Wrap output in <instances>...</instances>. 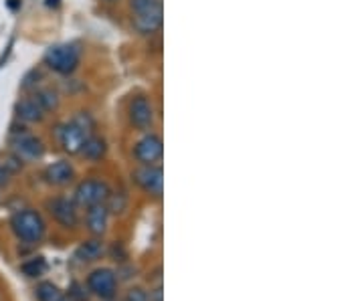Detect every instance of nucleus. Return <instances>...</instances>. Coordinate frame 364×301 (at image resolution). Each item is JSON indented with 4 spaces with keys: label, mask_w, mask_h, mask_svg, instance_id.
Listing matches in <instances>:
<instances>
[{
    "label": "nucleus",
    "mask_w": 364,
    "mask_h": 301,
    "mask_svg": "<svg viewBox=\"0 0 364 301\" xmlns=\"http://www.w3.org/2000/svg\"><path fill=\"white\" fill-rule=\"evenodd\" d=\"M132 182L136 184L144 195L150 198H162L164 190V170L162 164H152V166H136L130 174Z\"/></svg>",
    "instance_id": "9d476101"
},
{
    "label": "nucleus",
    "mask_w": 364,
    "mask_h": 301,
    "mask_svg": "<svg viewBox=\"0 0 364 301\" xmlns=\"http://www.w3.org/2000/svg\"><path fill=\"white\" fill-rule=\"evenodd\" d=\"M45 209H47V212H49V217H51L53 221L59 224L61 229L73 231V229H77L79 223H81L79 207L75 204V200H73V198L63 197V195H57V197L47 198Z\"/></svg>",
    "instance_id": "1a4fd4ad"
},
{
    "label": "nucleus",
    "mask_w": 364,
    "mask_h": 301,
    "mask_svg": "<svg viewBox=\"0 0 364 301\" xmlns=\"http://www.w3.org/2000/svg\"><path fill=\"white\" fill-rule=\"evenodd\" d=\"M81 61H83V51L77 43H57L45 51L41 65L47 69L49 75L67 79L77 73Z\"/></svg>",
    "instance_id": "39448f33"
},
{
    "label": "nucleus",
    "mask_w": 364,
    "mask_h": 301,
    "mask_svg": "<svg viewBox=\"0 0 364 301\" xmlns=\"http://www.w3.org/2000/svg\"><path fill=\"white\" fill-rule=\"evenodd\" d=\"M9 150L14 156H18L25 164H33L39 162L47 154V142L41 138L37 131H33L31 126H25L21 121L13 119L11 128H9Z\"/></svg>",
    "instance_id": "20e7f679"
},
{
    "label": "nucleus",
    "mask_w": 364,
    "mask_h": 301,
    "mask_svg": "<svg viewBox=\"0 0 364 301\" xmlns=\"http://www.w3.org/2000/svg\"><path fill=\"white\" fill-rule=\"evenodd\" d=\"M47 79H49V73H47L45 67H31L25 75H23V79H21V93H33L37 87H41L43 83H47Z\"/></svg>",
    "instance_id": "a211bd4d"
},
{
    "label": "nucleus",
    "mask_w": 364,
    "mask_h": 301,
    "mask_svg": "<svg viewBox=\"0 0 364 301\" xmlns=\"http://www.w3.org/2000/svg\"><path fill=\"white\" fill-rule=\"evenodd\" d=\"M100 4H104V6H117V4H122L124 0H97Z\"/></svg>",
    "instance_id": "a878e982"
},
{
    "label": "nucleus",
    "mask_w": 364,
    "mask_h": 301,
    "mask_svg": "<svg viewBox=\"0 0 364 301\" xmlns=\"http://www.w3.org/2000/svg\"><path fill=\"white\" fill-rule=\"evenodd\" d=\"M109 255H112V259H114V261H119V263H124L126 259H128V251H126V247H124L122 243H114V245H112V249H109Z\"/></svg>",
    "instance_id": "b1692460"
},
{
    "label": "nucleus",
    "mask_w": 364,
    "mask_h": 301,
    "mask_svg": "<svg viewBox=\"0 0 364 301\" xmlns=\"http://www.w3.org/2000/svg\"><path fill=\"white\" fill-rule=\"evenodd\" d=\"M59 301H71V300H69V297H61V300H59Z\"/></svg>",
    "instance_id": "bb28decb"
},
{
    "label": "nucleus",
    "mask_w": 364,
    "mask_h": 301,
    "mask_svg": "<svg viewBox=\"0 0 364 301\" xmlns=\"http://www.w3.org/2000/svg\"><path fill=\"white\" fill-rule=\"evenodd\" d=\"M69 300L71 301H87L90 300V293H87V289L85 285H81V283H71V288H69Z\"/></svg>",
    "instance_id": "4be33fe9"
},
{
    "label": "nucleus",
    "mask_w": 364,
    "mask_h": 301,
    "mask_svg": "<svg viewBox=\"0 0 364 301\" xmlns=\"http://www.w3.org/2000/svg\"><path fill=\"white\" fill-rule=\"evenodd\" d=\"M13 172L9 170L2 162H0V188H6L9 184L13 182Z\"/></svg>",
    "instance_id": "393cba45"
},
{
    "label": "nucleus",
    "mask_w": 364,
    "mask_h": 301,
    "mask_svg": "<svg viewBox=\"0 0 364 301\" xmlns=\"http://www.w3.org/2000/svg\"><path fill=\"white\" fill-rule=\"evenodd\" d=\"M35 97V102L43 107V111L51 118L55 114H59L61 105H63V92L59 89V85H53V83H43L41 87H37L33 93H28Z\"/></svg>",
    "instance_id": "4468645a"
},
{
    "label": "nucleus",
    "mask_w": 364,
    "mask_h": 301,
    "mask_svg": "<svg viewBox=\"0 0 364 301\" xmlns=\"http://www.w3.org/2000/svg\"><path fill=\"white\" fill-rule=\"evenodd\" d=\"M105 209L109 210V214H124L128 207H130V195L126 192V190H114L112 188V192H109V197L104 202Z\"/></svg>",
    "instance_id": "6ab92c4d"
},
{
    "label": "nucleus",
    "mask_w": 364,
    "mask_h": 301,
    "mask_svg": "<svg viewBox=\"0 0 364 301\" xmlns=\"http://www.w3.org/2000/svg\"><path fill=\"white\" fill-rule=\"evenodd\" d=\"M43 182L51 188H67L77 180V170L69 158H59L43 168Z\"/></svg>",
    "instance_id": "9b49d317"
},
{
    "label": "nucleus",
    "mask_w": 364,
    "mask_h": 301,
    "mask_svg": "<svg viewBox=\"0 0 364 301\" xmlns=\"http://www.w3.org/2000/svg\"><path fill=\"white\" fill-rule=\"evenodd\" d=\"M109 210L105 209V204H95L85 209V226L90 231L91 236H102L107 233V226H109Z\"/></svg>",
    "instance_id": "dca6fc26"
},
{
    "label": "nucleus",
    "mask_w": 364,
    "mask_h": 301,
    "mask_svg": "<svg viewBox=\"0 0 364 301\" xmlns=\"http://www.w3.org/2000/svg\"><path fill=\"white\" fill-rule=\"evenodd\" d=\"M109 152V144H107V138H105L102 131H95L91 133L90 138L85 140V144L79 152V158L87 164H100L104 162L105 156Z\"/></svg>",
    "instance_id": "2eb2a0df"
},
{
    "label": "nucleus",
    "mask_w": 364,
    "mask_h": 301,
    "mask_svg": "<svg viewBox=\"0 0 364 301\" xmlns=\"http://www.w3.org/2000/svg\"><path fill=\"white\" fill-rule=\"evenodd\" d=\"M47 269H49V265H47V259L45 257H33V259H28L21 265V271L25 273L26 277H31V279H39L47 273Z\"/></svg>",
    "instance_id": "aec40b11"
},
{
    "label": "nucleus",
    "mask_w": 364,
    "mask_h": 301,
    "mask_svg": "<svg viewBox=\"0 0 364 301\" xmlns=\"http://www.w3.org/2000/svg\"><path fill=\"white\" fill-rule=\"evenodd\" d=\"M87 291L102 301H112L117 293L116 271L107 267H97L87 275Z\"/></svg>",
    "instance_id": "f8f14e48"
},
{
    "label": "nucleus",
    "mask_w": 364,
    "mask_h": 301,
    "mask_svg": "<svg viewBox=\"0 0 364 301\" xmlns=\"http://www.w3.org/2000/svg\"><path fill=\"white\" fill-rule=\"evenodd\" d=\"M109 192H112V186L107 180L100 178V176H90V178H83L75 184L71 198L75 200L79 209H90L95 204H104Z\"/></svg>",
    "instance_id": "6e6552de"
},
{
    "label": "nucleus",
    "mask_w": 364,
    "mask_h": 301,
    "mask_svg": "<svg viewBox=\"0 0 364 301\" xmlns=\"http://www.w3.org/2000/svg\"><path fill=\"white\" fill-rule=\"evenodd\" d=\"M130 154L138 166H152L160 164L164 158V142L156 130L140 131L138 138L132 142Z\"/></svg>",
    "instance_id": "0eeeda50"
},
{
    "label": "nucleus",
    "mask_w": 364,
    "mask_h": 301,
    "mask_svg": "<svg viewBox=\"0 0 364 301\" xmlns=\"http://www.w3.org/2000/svg\"><path fill=\"white\" fill-rule=\"evenodd\" d=\"M95 131H100V121L95 114L87 107H79L69 118L53 126V138L65 156L75 158L79 156L85 140Z\"/></svg>",
    "instance_id": "f257e3e1"
},
{
    "label": "nucleus",
    "mask_w": 364,
    "mask_h": 301,
    "mask_svg": "<svg viewBox=\"0 0 364 301\" xmlns=\"http://www.w3.org/2000/svg\"><path fill=\"white\" fill-rule=\"evenodd\" d=\"M132 35L140 39H158L164 26V0H124Z\"/></svg>",
    "instance_id": "f03ea898"
},
{
    "label": "nucleus",
    "mask_w": 364,
    "mask_h": 301,
    "mask_svg": "<svg viewBox=\"0 0 364 301\" xmlns=\"http://www.w3.org/2000/svg\"><path fill=\"white\" fill-rule=\"evenodd\" d=\"M124 301H150V295H148V291H144L142 288H132L128 289Z\"/></svg>",
    "instance_id": "5701e85b"
},
{
    "label": "nucleus",
    "mask_w": 364,
    "mask_h": 301,
    "mask_svg": "<svg viewBox=\"0 0 364 301\" xmlns=\"http://www.w3.org/2000/svg\"><path fill=\"white\" fill-rule=\"evenodd\" d=\"M35 295H37V300L39 301H59L63 297L61 289L57 288L55 283H51V281H43V283H39L37 289H35Z\"/></svg>",
    "instance_id": "412c9836"
},
{
    "label": "nucleus",
    "mask_w": 364,
    "mask_h": 301,
    "mask_svg": "<svg viewBox=\"0 0 364 301\" xmlns=\"http://www.w3.org/2000/svg\"><path fill=\"white\" fill-rule=\"evenodd\" d=\"M11 231L26 245H39L47 235V223L37 209H18L11 217Z\"/></svg>",
    "instance_id": "423d86ee"
},
{
    "label": "nucleus",
    "mask_w": 364,
    "mask_h": 301,
    "mask_svg": "<svg viewBox=\"0 0 364 301\" xmlns=\"http://www.w3.org/2000/svg\"><path fill=\"white\" fill-rule=\"evenodd\" d=\"M124 118L128 121V128L136 133L148 130H156L158 109L154 105L152 93L142 87L132 89L124 99Z\"/></svg>",
    "instance_id": "7ed1b4c3"
},
{
    "label": "nucleus",
    "mask_w": 364,
    "mask_h": 301,
    "mask_svg": "<svg viewBox=\"0 0 364 301\" xmlns=\"http://www.w3.org/2000/svg\"><path fill=\"white\" fill-rule=\"evenodd\" d=\"M105 253L104 241L100 236H93V239H87L79 245L75 253H73V259H77L79 263H93L97 259H102Z\"/></svg>",
    "instance_id": "f3484780"
},
{
    "label": "nucleus",
    "mask_w": 364,
    "mask_h": 301,
    "mask_svg": "<svg viewBox=\"0 0 364 301\" xmlns=\"http://www.w3.org/2000/svg\"><path fill=\"white\" fill-rule=\"evenodd\" d=\"M13 114L16 121L25 124V126H31V128L33 126H41V124H45L49 119V116L43 111V107L28 93H21V97L14 102Z\"/></svg>",
    "instance_id": "ddd939ff"
}]
</instances>
